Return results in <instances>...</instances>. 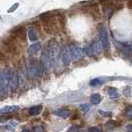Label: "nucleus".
<instances>
[{"label":"nucleus","mask_w":132,"mask_h":132,"mask_svg":"<svg viewBox=\"0 0 132 132\" xmlns=\"http://www.w3.org/2000/svg\"><path fill=\"white\" fill-rule=\"evenodd\" d=\"M40 21H41L43 29L49 35L59 33L61 28L65 27V22H66L64 15L62 14L56 15L52 13L42 14L40 16Z\"/></svg>","instance_id":"1"},{"label":"nucleus","mask_w":132,"mask_h":132,"mask_svg":"<svg viewBox=\"0 0 132 132\" xmlns=\"http://www.w3.org/2000/svg\"><path fill=\"white\" fill-rule=\"evenodd\" d=\"M47 51H48V54L53 62V66L58 65L59 59L61 58V51H62L59 42L56 39L49 40V42L47 44Z\"/></svg>","instance_id":"2"},{"label":"nucleus","mask_w":132,"mask_h":132,"mask_svg":"<svg viewBox=\"0 0 132 132\" xmlns=\"http://www.w3.org/2000/svg\"><path fill=\"white\" fill-rule=\"evenodd\" d=\"M99 2L102 6V12L106 17L111 16L123 6V4L118 0H99Z\"/></svg>","instance_id":"3"},{"label":"nucleus","mask_w":132,"mask_h":132,"mask_svg":"<svg viewBox=\"0 0 132 132\" xmlns=\"http://www.w3.org/2000/svg\"><path fill=\"white\" fill-rule=\"evenodd\" d=\"M1 45L5 53L10 55H18L19 54V43L14 39L12 36L5 37L1 40Z\"/></svg>","instance_id":"4"},{"label":"nucleus","mask_w":132,"mask_h":132,"mask_svg":"<svg viewBox=\"0 0 132 132\" xmlns=\"http://www.w3.org/2000/svg\"><path fill=\"white\" fill-rule=\"evenodd\" d=\"M80 10L84 12V13L87 14L89 16H92L93 19L98 20L101 17V13H100V9L97 4V2H87L86 5L80 7Z\"/></svg>","instance_id":"5"},{"label":"nucleus","mask_w":132,"mask_h":132,"mask_svg":"<svg viewBox=\"0 0 132 132\" xmlns=\"http://www.w3.org/2000/svg\"><path fill=\"white\" fill-rule=\"evenodd\" d=\"M9 93V70H2L0 72V95L6 96Z\"/></svg>","instance_id":"6"},{"label":"nucleus","mask_w":132,"mask_h":132,"mask_svg":"<svg viewBox=\"0 0 132 132\" xmlns=\"http://www.w3.org/2000/svg\"><path fill=\"white\" fill-rule=\"evenodd\" d=\"M27 72L32 78H35V79L40 78L43 73V69L41 67L40 62L36 60H30L27 64Z\"/></svg>","instance_id":"7"},{"label":"nucleus","mask_w":132,"mask_h":132,"mask_svg":"<svg viewBox=\"0 0 132 132\" xmlns=\"http://www.w3.org/2000/svg\"><path fill=\"white\" fill-rule=\"evenodd\" d=\"M102 46L100 41H93L92 43H89L87 46H86L84 52L86 56L88 57H94V56H99L102 52Z\"/></svg>","instance_id":"8"},{"label":"nucleus","mask_w":132,"mask_h":132,"mask_svg":"<svg viewBox=\"0 0 132 132\" xmlns=\"http://www.w3.org/2000/svg\"><path fill=\"white\" fill-rule=\"evenodd\" d=\"M10 36H12L18 43H26L28 33L24 26H17L10 31Z\"/></svg>","instance_id":"9"},{"label":"nucleus","mask_w":132,"mask_h":132,"mask_svg":"<svg viewBox=\"0 0 132 132\" xmlns=\"http://www.w3.org/2000/svg\"><path fill=\"white\" fill-rule=\"evenodd\" d=\"M98 33H99V41L101 43L102 46V50L108 54L109 50H110V43H109V38H108V33L107 30L103 25H100L98 27Z\"/></svg>","instance_id":"10"},{"label":"nucleus","mask_w":132,"mask_h":132,"mask_svg":"<svg viewBox=\"0 0 132 132\" xmlns=\"http://www.w3.org/2000/svg\"><path fill=\"white\" fill-rule=\"evenodd\" d=\"M20 85V77L16 71L13 69H9V86L10 92H15Z\"/></svg>","instance_id":"11"},{"label":"nucleus","mask_w":132,"mask_h":132,"mask_svg":"<svg viewBox=\"0 0 132 132\" xmlns=\"http://www.w3.org/2000/svg\"><path fill=\"white\" fill-rule=\"evenodd\" d=\"M40 64H41V67H42V69H43V72H48V71H50L52 66H53V62H52V60H51L49 54H48L47 48H46V50L43 51V53H42V57H41Z\"/></svg>","instance_id":"12"},{"label":"nucleus","mask_w":132,"mask_h":132,"mask_svg":"<svg viewBox=\"0 0 132 132\" xmlns=\"http://www.w3.org/2000/svg\"><path fill=\"white\" fill-rule=\"evenodd\" d=\"M72 59H73V57H72L71 47L67 45L61 51V61H62V63H63L64 66H69L71 64Z\"/></svg>","instance_id":"13"},{"label":"nucleus","mask_w":132,"mask_h":132,"mask_svg":"<svg viewBox=\"0 0 132 132\" xmlns=\"http://www.w3.org/2000/svg\"><path fill=\"white\" fill-rule=\"evenodd\" d=\"M71 51H72V57L76 61L80 60L84 57V50L80 47H78V46L71 47Z\"/></svg>","instance_id":"14"},{"label":"nucleus","mask_w":132,"mask_h":132,"mask_svg":"<svg viewBox=\"0 0 132 132\" xmlns=\"http://www.w3.org/2000/svg\"><path fill=\"white\" fill-rule=\"evenodd\" d=\"M40 51H41V43L40 42L34 43L28 48V54L30 56H37Z\"/></svg>","instance_id":"15"},{"label":"nucleus","mask_w":132,"mask_h":132,"mask_svg":"<svg viewBox=\"0 0 132 132\" xmlns=\"http://www.w3.org/2000/svg\"><path fill=\"white\" fill-rule=\"evenodd\" d=\"M19 109V107L16 105H10V106H5L3 108L0 109V115H7V114H11V113L15 112Z\"/></svg>","instance_id":"16"},{"label":"nucleus","mask_w":132,"mask_h":132,"mask_svg":"<svg viewBox=\"0 0 132 132\" xmlns=\"http://www.w3.org/2000/svg\"><path fill=\"white\" fill-rule=\"evenodd\" d=\"M28 37H29V40L32 41V42H36L38 40V34H37V31L34 29L33 27H31L29 30H28Z\"/></svg>","instance_id":"17"},{"label":"nucleus","mask_w":132,"mask_h":132,"mask_svg":"<svg viewBox=\"0 0 132 132\" xmlns=\"http://www.w3.org/2000/svg\"><path fill=\"white\" fill-rule=\"evenodd\" d=\"M55 114L57 115V116H60V117H62V118H68V117H70V115H71V112L68 110V109H58L57 111H55Z\"/></svg>","instance_id":"18"},{"label":"nucleus","mask_w":132,"mask_h":132,"mask_svg":"<svg viewBox=\"0 0 132 132\" xmlns=\"http://www.w3.org/2000/svg\"><path fill=\"white\" fill-rule=\"evenodd\" d=\"M42 109H43L42 105H34L29 109V113L31 115H38L42 112Z\"/></svg>","instance_id":"19"},{"label":"nucleus","mask_w":132,"mask_h":132,"mask_svg":"<svg viewBox=\"0 0 132 132\" xmlns=\"http://www.w3.org/2000/svg\"><path fill=\"white\" fill-rule=\"evenodd\" d=\"M100 101H101V96L98 93H94L90 96V102L93 104H98Z\"/></svg>","instance_id":"20"},{"label":"nucleus","mask_w":132,"mask_h":132,"mask_svg":"<svg viewBox=\"0 0 132 132\" xmlns=\"http://www.w3.org/2000/svg\"><path fill=\"white\" fill-rule=\"evenodd\" d=\"M108 95L111 97V98H116L118 97V92L115 87H109L108 88Z\"/></svg>","instance_id":"21"},{"label":"nucleus","mask_w":132,"mask_h":132,"mask_svg":"<svg viewBox=\"0 0 132 132\" xmlns=\"http://www.w3.org/2000/svg\"><path fill=\"white\" fill-rule=\"evenodd\" d=\"M102 84V80L99 79H94L93 80H90V82H89V85L92 86H97L99 85H101Z\"/></svg>","instance_id":"22"},{"label":"nucleus","mask_w":132,"mask_h":132,"mask_svg":"<svg viewBox=\"0 0 132 132\" xmlns=\"http://www.w3.org/2000/svg\"><path fill=\"white\" fill-rule=\"evenodd\" d=\"M116 125H117V123H116L115 121H113V120L108 121V122L105 124V126H106V128H107V129H112V128H114Z\"/></svg>","instance_id":"23"},{"label":"nucleus","mask_w":132,"mask_h":132,"mask_svg":"<svg viewBox=\"0 0 132 132\" xmlns=\"http://www.w3.org/2000/svg\"><path fill=\"white\" fill-rule=\"evenodd\" d=\"M33 131H34V132H44V131H45V127H44L43 125L34 126Z\"/></svg>","instance_id":"24"},{"label":"nucleus","mask_w":132,"mask_h":132,"mask_svg":"<svg viewBox=\"0 0 132 132\" xmlns=\"http://www.w3.org/2000/svg\"><path fill=\"white\" fill-rule=\"evenodd\" d=\"M79 127L78 125H73V126H71L69 129H68V131L67 132H79Z\"/></svg>","instance_id":"25"},{"label":"nucleus","mask_w":132,"mask_h":132,"mask_svg":"<svg viewBox=\"0 0 132 132\" xmlns=\"http://www.w3.org/2000/svg\"><path fill=\"white\" fill-rule=\"evenodd\" d=\"M79 108H80V110H82L85 112H87L89 110V105H87V104H81V105L79 106Z\"/></svg>","instance_id":"26"},{"label":"nucleus","mask_w":132,"mask_h":132,"mask_svg":"<svg viewBox=\"0 0 132 132\" xmlns=\"http://www.w3.org/2000/svg\"><path fill=\"white\" fill-rule=\"evenodd\" d=\"M5 61H6V56H5V54H3L2 52H0V64L4 63Z\"/></svg>","instance_id":"27"},{"label":"nucleus","mask_w":132,"mask_h":132,"mask_svg":"<svg viewBox=\"0 0 132 132\" xmlns=\"http://www.w3.org/2000/svg\"><path fill=\"white\" fill-rule=\"evenodd\" d=\"M9 119H10V117L7 115H0V122H5Z\"/></svg>","instance_id":"28"},{"label":"nucleus","mask_w":132,"mask_h":132,"mask_svg":"<svg viewBox=\"0 0 132 132\" xmlns=\"http://www.w3.org/2000/svg\"><path fill=\"white\" fill-rule=\"evenodd\" d=\"M89 132H102V130L100 129V128H97V127H92V128H89Z\"/></svg>","instance_id":"29"},{"label":"nucleus","mask_w":132,"mask_h":132,"mask_svg":"<svg viewBox=\"0 0 132 132\" xmlns=\"http://www.w3.org/2000/svg\"><path fill=\"white\" fill-rule=\"evenodd\" d=\"M99 113H100L101 115H104V116H110V115H111L110 112H104V111H101V110H99Z\"/></svg>","instance_id":"30"},{"label":"nucleus","mask_w":132,"mask_h":132,"mask_svg":"<svg viewBox=\"0 0 132 132\" xmlns=\"http://www.w3.org/2000/svg\"><path fill=\"white\" fill-rule=\"evenodd\" d=\"M126 132H132V124L126 126Z\"/></svg>","instance_id":"31"},{"label":"nucleus","mask_w":132,"mask_h":132,"mask_svg":"<svg viewBox=\"0 0 132 132\" xmlns=\"http://www.w3.org/2000/svg\"><path fill=\"white\" fill-rule=\"evenodd\" d=\"M17 6H18V4H15V5H13V8H12V9H10V10H9V11H10V12H11V11H13L14 9H16V8H17Z\"/></svg>","instance_id":"32"}]
</instances>
